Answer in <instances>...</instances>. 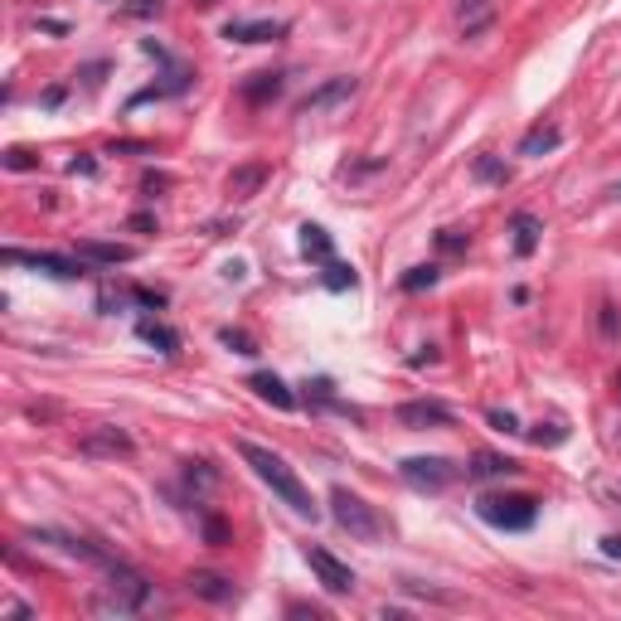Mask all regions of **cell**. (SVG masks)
I'll return each mask as SVG.
<instances>
[{"instance_id":"obj_1","label":"cell","mask_w":621,"mask_h":621,"mask_svg":"<svg viewBox=\"0 0 621 621\" xmlns=\"http://www.w3.org/2000/svg\"><path fill=\"white\" fill-rule=\"evenodd\" d=\"M238 457H243L248 466H253V476H258V481H262V485H272V495L286 500V505H292L302 520H316V515H320V505L310 500V491L302 485V476H296L292 466H286V461L277 457V451L258 447V442H238Z\"/></svg>"},{"instance_id":"obj_2","label":"cell","mask_w":621,"mask_h":621,"mask_svg":"<svg viewBox=\"0 0 621 621\" xmlns=\"http://www.w3.org/2000/svg\"><path fill=\"white\" fill-rule=\"evenodd\" d=\"M330 515H336V524L345 534H350V539H364V544H374V539H384V515H379L374 505H369V500H360L354 491H345V485H336V491H330Z\"/></svg>"},{"instance_id":"obj_3","label":"cell","mask_w":621,"mask_h":621,"mask_svg":"<svg viewBox=\"0 0 621 621\" xmlns=\"http://www.w3.org/2000/svg\"><path fill=\"white\" fill-rule=\"evenodd\" d=\"M151 602V582L141 578L136 568H127V564H112L107 568V592L98 597V612H117V617H131V612H141V607Z\"/></svg>"},{"instance_id":"obj_4","label":"cell","mask_w":621,"mask_h":621,"mask_svg":"<svg viewBox=\"0 0 621 621\" xmlns=\"http://www.w3.org/2000/svg\"><path fill=\"white\" fill-rule=\"evenodd\" d=\"M476 515L495 529H529L539 520V500L534 495H481L476 500Z\"/></svg>"},{"instance_id":"obj_5","label":"cell","mask_w":621,"mask_h":621,"mask_svg":"<svg viewBox=\"0 0 621 621\" xmlns=\"http://www.w3.org/2000/svg\"><path fill=\"white\" fill-rule=\"evenodd\" d=\"M461 466H451L447 457H408L398 461V476L413 485V491H447L451 481H457Z\"/></svg>"},{"instance_id":"obj_6","label":"cell","mask_w":621,"mask_h":621,"mask_svg":"<svg viewBox=\"0 0 621 621\" xmlns=\"http://www.w3.org/2000/svg\"><path fill=\"white\" fill-rule=\"evenodd\" d=\"M78 451H83V457H92V461H117V457H131L136 442H131L127 427L102 423V427H88V433L78 437Z\"/></svg>"},{"instance_id":"obj_7","label":"cell","mask_w":621,"mask_h":621,"mask_svg":"<svg viewBox=\"0 0 621 621\" xmlns=\"http://www.w3.org/2000/svg\"><path fill=\"white\" fill-rule=\"evenodd\" d=\"M306 564L310 573H316V582L326 588L330 597H345V592H354V568L350 564H340L330 548H320V544H306Z\"/></svg>"},{"instance_id":"obj_8","label":"cell","mask_w":621,"mask_h":621,"mask_svg":"<svg viewBox=\"0 0 621 621\" xmlns=\"http://www.w3.org/2000/svg\"><path fill=\"white\" fill-rule=\"evenodd\" d=\"M5 262H10V267L49 272V277H58V282H78V277H88V262H83L78 253H74V258H58V253H20V248H5Z\"/></svg>"},{"instance_id":"obj_9","label":"cell","mask_w":621,"mask_h":621,"mask_svg":"<svg viewBox=\"0 0 621 621\" xmlns=\"http://www.w3.org/2000/svg\"><path fill=\"white\" fill-rule=\"evenodd\" d=\"M451 413L447 403H437V398H408V403H398V423L403 427H451Z\"/></svg>"},{"instance_id":"obj_10","label":"cell","mask_w":621,"mask_h":621,"mask_svg":"<svg viewBox=\"0 0 621 621\" xmlns=\"http://www.w3.org/2000/svg\"><path fill=\"white\" fill-rule=\"evenodd\" d=\"M282 34H286L282 20H229L223 25V39H238V44H272Z\"/></svg>"},{"instance_id":"obj_11","label":"cell","mask_w":621,"mask_h":621,"mask_svg":"<svg viewBox=\"0 0 621 621\" xmlns=\"http://www.w3.org/2000/svg\"><path fill=\"white\" fill-rule=\"evenodd\" d=\"M267 175H272V165H267V161L233 165V175H229V195H233V199H253L258 189L267 185Z\"/></svg>"},{"instance_id":"obj_12","label":"cell","mask_w":621,"mask_h":621,"mask_svg":"<svg viewBox=\"0 0 621 621\" xmlns=\"http://www.w3.org/2000/svg\"><path fill=\"white\" fill-rule=\"evenodd\" d=\"M185 588L195 592V597H205V602H219V607L238 597V588H233L229 578H223V573H189V578H185Z\"/></svg>"},{"instance_id":"obj_13","label":"cell","mask_w":621,"mask_h":621,"mask_svg":"<svg viewBox=\"0 0 621 621\" xmlns=\"http://www.w3.org/2000/svg\"><path fill=\"white\" fill-rule=\"evenodd\" d=\"M457 25L466 39H476V34H485L495 25V0H461V10H457Z\"/></svg>"},{"instance_id":"obj_14","label":"cell","mask_w":621,"mask_h":621,"mask_svg":"<svg viewBox=\"0 0 621 621\" xmlns=\"http://www.w3.org/2000/svg\"><path fill=\"white\" fill-rule=\"evenodd\" d=\"M74 253L83 262H102V267H117V262H131L136 258V248L127 243H98V238H83V243H74Z\"/></svg>"},{"instance_id":"obj_15","label":"cell","mask_w":621,"mask_h":621,"mask_svg":"<svg viewBox=\"0 0 621 621\" xmlns=\"http://www.w3.org/2000/svg\"><path fill=\"white\" fill-rule=\"evenodd\" d=\"M520 461L515 457H500V451H476L471 466H466V476L471 481H495V476H515Z\"/></svg>"},{"instance_id":"obj_16","label":"cell","mask_w":621,"mask_h":621,"mask_svg":"<svg viewBox=\"0 0 621 621\" xmlns=\"http://www.w3.org/2000/svg\"><path fill=\"white\" fill-rule=\"evenodd\" d=\"M248 389H253L258 398H267L272 408H282V413H292V408H296V393L286 389L277 374H253V379H248Z\"/></svg>"},{"instance_id":"obj_17","label":"cell","mask_w":621,"mask_h":621,"mask_svg":"<svg viewBox=\"0 0 621 621\" xmlns=\"http://www.w3.org/2000/svg\"><path fill=\"white\" fill-rule=\"evenodd\" d=\"M558 141H564V131H558L554 122H534L520 136V155H548V151H558Z\"/></svg>"},{"instance_id":"obj_18","label":"cell","mask_w":621,"mask_h":621,"mask_svg":"<svg viewBox=\"0 0 621 621\" xmlns=\"http://www.w3.org/2000/svg\"><path fill=\"white\" fill-rule=\"evenodd\" d=\"M350 92H354V78H330L326 88H316V92H310V98L302 102V112L310 117V112H320V107H336V102L350 98Z\"/></svg>"},{"instance_id":"obj_19","label":"cell","mask_w":621,"mask_h":621,"mask_svg":"<svg viewBox=\"0 0 621 621\" xmlns=\"http://www.w3.org/2000/svg\"><path fill=\"white\" fill-rule=\"evenodd\" d=\"M302 253L326 267V262H336V243H330V233L320 229V223H306V229H302Z\"/></svg>"},{"instance_id":"obj_20","label":"cell","mask_w":621,"mask_h":621,"mask_svg":"<svg viewBox=\"0 0 621 621\" xmlns=\"http://www.w3.org/2000/svg\"><path fill=\"white\" fill-rule=\"evenodd\" d=\"M515 258H534V248H539V233H544V223L534 219V214H515Z\"/></svg>"},{"instance_id":"obj_21","label":"cell","mask_w":621,"mask_h":621,"mask_svg":"<svg viewBox=\"0 0 621 621\" xmlns=\"http://www.w3.org/2000/svg\"><path fill=\"white\" fill-rule=\"evenodd\" d=\"M136 336L146 340V345H155L161 354H180V336H175L171 326H161V320H141V326H136Z\"/></svg>"},{"instance_id":"obj_22","label":"cell","mask_w":621,"mask_h":621,"mask_svg":"<svg viewBox=\"0 0 621 621\" xmlns=\"http://www.w3.org/2000/svg\"><path fill=\"white\" fill-rule=\"evenodd\" d=\"M238 92H243V102H267V98H277V92H282V74H253Z\"/></svg>"},{"instance_id":"obj_23","label":"cell","mask_w":621,"mask_h":621,"mask_svg":"<svg viewBox=\"0 0 621 621\" xmlns=\"http://www.w3.org/2000/svg\"><path fill=\"white\" fill-rule=\"evenodd\" d=\"M320 282H326L330 292H354V286H360V272L345 267V262H326V277Z\"/></svg>"},{"instance_id":"obj_24","label":"cell","mask_w":621,"mask_h":621,"mask_svg":"<svg viewBox=\"0 0 621 621\" xmlns=\"http://www.w3.org/2000/svg\"><path fill=\"white\" fill-rule=\"evenodd\" d=\"M437 277H442V272L433 267V262H427V267H408V272H403V292H427V286H437Z\"/></svg>"},{"instance_id":"obj_25","label":"cell","mask_w":621,"mask_h":621,"mask_svg":"<svg viewBox=\"0 0 621 621\" xmlns=\"http://www.w3.org/2000/svg\"><path fill=\"white\" fill-rule=\"evenodd\" d=\"M219 345H229L233 354H258V340L248 336V330H233V326H223V330H219Z\"/></svg>"},{"instance_id":"obj_26","label":"cell","mask_w":621,"mask_h":621,"mask_svg":"<svg viewBox=\"0 0 621 621\" xmlns=\"http://www.w3.org/2000/svg\"><path fill=\"white\" fill-rule=\"evenodd\" d=\"M476 180H495V185H505V180H510L505 161H495V155H476Z\"/></svg>"},{"instance_id":"obj_27","label":"cell","mask_w":621,"mask_h":621,"mask_svg":"<svg viewBox=\"0 0 621 621\" xmlns=\"http://www.w3.org/2000/svg\"><path fill=\"white\" fill-rule=\"evenodd\" d=\"M539 447H558V442H568V427L564 423H539V433H529Z\"/></svg>"},{"instance_id":"obj_28","label":"cell","mask_w":621,"mask_h":621,"mask_svg":"<svg viewBox=\"0 0 621 621\" xmlns=\"http://www.w3.org/2000/svg\"><path fill=\"white\" fill-rule=\"evenodd\" d=\"M5 165H10V171H34V165H39V155H30L25 146H10L5 151Z\"/></svg>"},{"instance_id":"obj_29","label":"cell","mask_w":621,"mask_h":621,"mask_svg":"<svg viewBox=\"0 0 621 621\" xmlns=\"http://www.w3.org/2000/svg\"><path fill=\"white\" fill-rule=\"evenodd\" d=\"M466 243H471V238L457 233V229H442V233H437V248H442V253H466Z\"/></svg>"},{"instance_id":"obj_30","label":"cell","mask_w":621,"mask_h":621,"mask_svg":"<svg viewBox=\"0 0 621 621\" xmlns=\"http://www.w3.org/2000/svg\"><path fill=\"white\" fill-rule=\"evenodd\" d=\"M485 423H491L495 433H520V417L505 413V408H491V413H485Z\"/></svg>"},{"instance_id":"obj_31","label":"cell","mask_w":621,"mask_h":621,"mask_svg":"<svg viewBox=\"0 0 621 621\" xmlns=\"http://www.w3.org/2000/svg\"><path fill=\"white\" fill-rule=\"evenodd\" d=\"M205 539H209L214 548H223V544H229V529H223V520H214V515L205 520Z\"/></svg>"},{"instance_id":"obj_32","label":"cell","mask_w":621,"mask_h":621,"mask_svg":"<svg viewBox=\"0 0 621 621\" xmlns=\"http://www.w3.org/2000/svg\"><path fill=\"white\" fill-rule=\"evenodd\" d=\"M602 336H607V340L621 336V320H617V306H612V302L602 306Z\"/></svg>"},{"instance_id":"obj_33","label":"cell","mask_w":621,"mask_h":621,"mask_svg":"<svg viewBox=\"0 0 621 621\" xmlns=\"http://www.w3.org/2000/svg\"><path fill=\"white\" fill-rule=\"evenodd\" d=\"M127 15H136V20L161 15V0H131V5H127Z\"/></svg>"},{"instance_id":"obj_34","label":"cell","mask_w":621,"mask_h":621,"mask_svg":"<svg viewBox=\"0 0 621 621\" xmlns=\"http://www.w3.org/2000/svg\"><path fill=\"white\" fill-rule=\"evenodd\" d=\"M165 185H171V175H161V171H155V175H146V180H141V189H146V195H155V189H165Z\"/></svg>"},{"instance_id":"obj_35","label":"cell","mask_w":621,"mask_h":621,"mask_svg":"<svg viewBox=\"0 0 621 621\" xmlns=\"http://www.w3.org/2000/svg\"><path fill=\"white\" fill-rule=\"evenodd\" d=\"M602 554H607V558H621V534H607V539H602Z\"/></svg>"},{"instance_id":"obj_36","label":"cell","mask_w":621,"mask_h":621,"mask_svg":"<svg viewBox=\"0 0 621 621\" xmlns=\"http://www.w3.org/2000/svg\"><path fill=\"white\" fill-rule=\"evenodd\" d=\"M68 171H74V175H98V161H88V155H83V161H74Z\"/></svg>"},{"instance_id":"obj_37","label":"cell","mask_w":621,"mask_h":621,"mask_svg":"<svg viewBox=\"0 0 621 621\" xmlns=\"http://www.w3.org/2000/svg\"><path fill=\"white\" fill-rule=\"evenodd\" d=\"M199 5H219V0H199Z\"/></svg>"},{"instance_id":"obj_38","label":"cell","mask_w":621,"mask_h":621,"mask_svg":"<svg viewBox=\"0 0 621 621\" xmlns=\"http://www.w3.org/2000/svg\"><path fill=\"white\" fill-rule=\"evenodd\" d=\"M617 199H621V185H617Z\"/></svg>"},{"instance_id":"obj_39","label":"cell","mask_w":621,"mask_h":621,"mask_svg":"<svg viewBox=\"0 0 621 621\" xmlns=\"http://www.w3.org/2000/svg\"><path fill=\"white\" fill-rule=\"evenodd\" d=\"M617 384H621V374H617Z\"/></svg>"}]
</instances>
